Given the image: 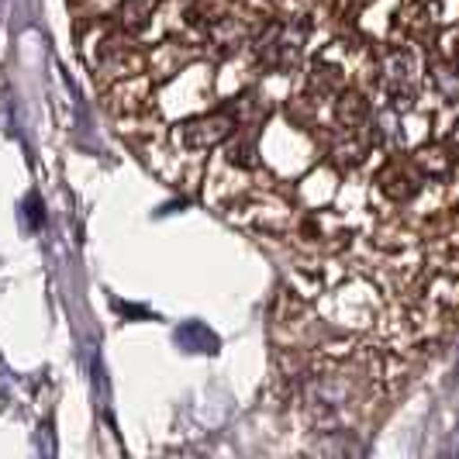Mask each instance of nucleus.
Returning a JSON list of instances; mask_svg holds the SVG:
<instances>
[{"label": "nucleus", "instance_id": "9", "mask_svg": "<svg viewBox=\"0 0 459 459\" xmlns=\"http://www.w3.org/2000/svg\"><path fill=\"white\" fill-rule=\"evenodd\" d=\"M449 138H453V145H456V149H459V125H456V128H453V135H449Z\"/></svg>", "mask_w": 459, "mask_h": 459}, {"label": "nucleus", "instance_id": "7", "mask_svg": "<svg viewBox=\"0 0 459 459\" xmlns=\"http://www.w3.org/2000/svg\"><path fill=\"white\" fill-rule=\"evenodd\" d=\"M35 449H39V459H56V453H59V438H56L52 421H42V425H39V432H35Z\"/></svg>", "mask_w": 459, "mask_h": 459}, {"label": "nucleus", "instance_id": "2", "mask_svg": "<svg viewBox=\"0 0 459 459\" xmlns=\"http://www.w3.org/2000/svg\"><path fill=\"white\" fill-rule=\"evenodd\" d=\"M235 115H204V117H194V121H184L180 125V135H184L186 149H211L218 142L235 135Z\"/></svg>", "mask_w": 459, "mask_h": 459}, {"label": "nucleus", "instance_id": "1", "mask_svg": "<svg viewBox=\"0 0 459 459\" xmlns=\"http://www.w3.org/2000/svg\"><path fill=\"white\" fill-rule=\"evenodd\" d=\"M380 73H384V91L394 100H414L418 97V80H421V59L408 52V48H391L380 59Z\"/></svg>", "mask_w": 459, "mask_h": 459}, {"label": "nucleus", "instance_id": "3", "mask_svg": "<svg viewBox=\"0 0 459 459\" xmlns=\"http://www.w3.org/2000/svg\"><path fill=\"white\" fill-rule=\"evenodd\" d=\"M307 39V28H283V24H270V31H266V39L263 42H270V48H259L263 52V59L266 63H273V66H283V63H290L294 59V52L300 48V42Z\"/></svg>", "mask_w": 459, "mask_h": 459}, {"label": "nucleus", "instance_id": "6", "mask_svg": "<svg viewBox=\"0 0 459 459\" xmlns=\"http://www.w3.org/2000/svg\"><path fill=\"white\" fill-rule=\"evenodd\" d=\"M156 7H160V0H121V24L128 31H142L149 18L156 14Z\"/></svg>", "mask_w": 459, "mask_h": 459}, {"label": "nucleus", "instance_id": "4", "mask_svg": "<svg viewBox=\"0 0 459 459\" xmlns=\"http://www.w3.org/2000/svg\"><path fill=\"white\" fill-rule=\"evenodd\" d=\"M177 342L186 352H207V356L218 352V335L204 322H184L177 328Z\"/></svg>", "mask_w": 459, "mask_h": 459}, {"label": "nucleus", "instance_id": "5", "mask_svg": "<svg viewBox=\"0 0 459 459\" xmlns=\"http://www.w3.org/2000/svg\"><path fill=\"white\" fill-rule=\"evenodd\" d=\"M335 117H339V125H345V128H359V125H367L369 121L367 100H363L356 91H345L342 97H339V111H335Z\"/></svg>", "mask_w": 459, "mask_h": 459}, {"label": "nucleus", "instance_id": "8", "mask_svg": "<svg viewBox=\"0 0 459 459\" xmlns=\"http://www.w3.org/2000/svg\"><path fill=\"white\" fill-rule=\"evenodd\" d=\"M24 218H31V221H28V229H31V231L42 229V221H46V211H42V201H39V194H28V201H24Z\"/></svg>", "mask_w": 459, "mask_h": 459}]
</instances>
